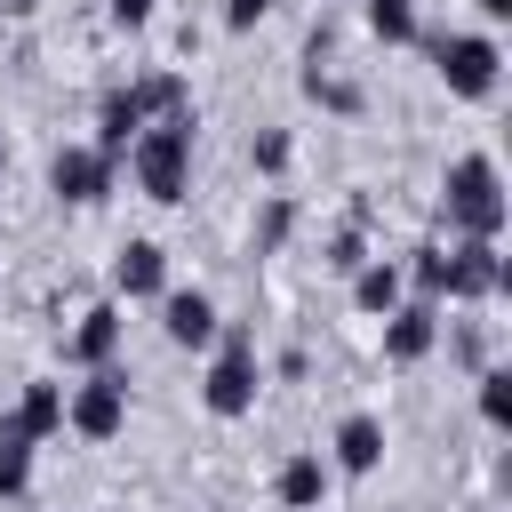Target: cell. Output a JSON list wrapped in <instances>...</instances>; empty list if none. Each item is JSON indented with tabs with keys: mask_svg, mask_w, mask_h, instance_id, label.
<instances>
[{
	"mask_svg": "<svg viewBox=\"0 0 512 512\" xmlns=\"http://www.w3.org/2000/svg\"><path fill=\"white\" fill-rule=\"evenodd\" d=\"M112 176H120V160H104L96 144H64V152L48 160V192H56L64 208H96V200L112 192Z\"/></svg>",
	"mask_w": 512,
	"mask_h": 512,
	"instance_id": "obj_7",
	"label": "cell"
},
{
	"mask_svg": "<svg viewBox=\"0 0 512 512\" xmlns=\"http://www.w3.org/2000/svg\"><path fill=\"white\" fill-rule=\"evenodd\" d=\"M496 288H512V264L496 240H448V280H440V304H488Z\"/></svg>",
	"mask_w": 512,
	"mask_h": 512,
	"instance_id": "obj_6",
	"label": "cell"
},
{
	"mask_svg": "<svg viewBox=\"0 0 512 512\" xmlns=\"http://www.w3.org/2000/svg\"><path fill=\"white\" fill-rule=\"evenodd\" d=\"M64 432H80V440H120L128 432V376L112 360L88 368L80 384H64Z\"/></svg>",
	"mask_w": 512,
	"mask_h": 512,
	"instance_id": "obj_5",
	"label": "cell"
},
{
	"mask_svg": "<svg viewBox=\"0 0 512 512\" xmlns=\"http://www.w3.org/2000/svg\"><path fill=\"white\" fill-rule=\"evenodd\" d=\"M0 184H8V136H0Z\"/></svg>",
	"mask_w": 512,
	"mask_h": 512,
	"instance_id": "obj_27",
	"label": "cell"
},
{
	"mask_svg": "<svg viewBox=\"0 0 512 512\" xmlns=\"http://www.w3.org/2000/svg\"><path fill=\"white\" fill-rule=\"evenodd\" d=\"M120 336H128V320H120V304L104 296V304H88V312L72 320L64 360H72V368H104V360H120Z\"/></svg>",
	"mask_w": 512,
	"mask_h": 512,
	"instance_id": "obj_11",
	"label": "cell"
},
{
	"mask_svg": "<svg viewBox=\"0 0 512 512\" xmlns=\"http://www.w3.org/2000/svg\"><path fill=\"white\" fill-rule=\"evenodd\" d=\"M152 304H160V328H168V344H184V352H208V344H216V328H224L208 288H176V280H168Z\"/></svg>",
	"mask_w": 512,
	"mask_h": 512,
	"instance_id": "obj_9",
	"label": "cell"
},
{
	"mask_svg": "<svg viewBox=\"0 0 512 512\" xmlns=\"http://www.w3.org/2000/svg\"><path fill=\"white\" fill-rule=\"evenodd\" d=\"M328 488H336V472H328V456H288L280 464V480H272V496H280V512H320L328 504Z\"/></svg>",
	"mask_w": 512,
	"mask_h": 512,
	"instance_id": "obj_13",
	"label": "cell"
},
{
	"mask_svg": "<svg viewBox=\"0 0 512 512\" xmlns=\"http://www.w3.org/2000/svg\"><path fill=\"white\" fill-rule=\"evenodd\" d=\"M360 264H368V240H360V232H336V240H328V272H344V280H352Z\"/></svg>",
	"mask_w": 512,
	"mask_h": 512,
	"instance_id": "obj_23",
	"label": "cell"
},
{
	"mask_svg": "<svg viewBox=\"0 0 512 512\" xmlns=\"http://www.w3.org/2000/svg\"><path fill=\"white\" fill-rule=\"evenodd\" d=\"M144 120H152V112L136 104V88H112V96L96 104V136H88V144H96L104 160H128V144H136V128H144Z\"/></svg>",
	"mask_w": 512,
	"mask_h": 512,
	"instance_id": "obj_14",
	"label": "cell"
},
{
	"mask_svg": "<svg viewBox=\"0 0 512 512\" xmlns=\"http://www.w3.org/2000/svg\"><path fill=\"white\" fill-rule=\"evenodd\" d=\"M504 216H512V200H504L496 152H456L448 176H440V224H448V240H496Z\"/></svg>",
	"mask_w": 512,
	"mask_h": 512,
	"instance_id": "obj_2",
	"label": "cell"
},
{
	"mask_svg": "<svg viewBox=\"0 0 512 512\" xmlns=\"http://www.w3.org/2000/svg\"><path fill=\"white\" fill-rule=\"evenodd\" d=\"M192 144H200L192 104H184V112L144 120V128H136V144H128V176H136V192H144V200H160V208H176V200L192 192Z\"/></svg>",
	"mask_w": 512,
	"mask_h": 512,
	"instance_id": "obj_1",
	"label": "cell"
},
{
	"mask_svg": "<svg viewBox=\"0 0 512 512\" xmlns=\"http://www.w3.org/2000/svg\"><path fill=\"white\" fill-rule=\"evenodd\" d=\"M480 512H488V504H480Z\"/></svg>",
	"mask_w": 512,
	"mask_h": 512,
	"instance_id": "obj_28",
	"label": "cell"
},
{
	"mask_svg": "<svg viewBox=\"0 0 512 512\" xmlns=\"http://www.w3.org/2000/svg\"><path fill=\"white\" fill-rule=\"evenodd\" d=\"M376 464H384V416H368V408L336 416V432H328V472H344V480H368Z\"/></svg>",
	"mask_w": 512,
	"mask_h": 512,
	"instance_id": "obj_10",
	"label": "cell"
},
{
	"mask_svg": "<svg viewBox=\"0 0 512 512\" xmlns=\"http://www.w3.org/2000/svg\"><path fill=\"white\" fill-rule=\"evenodd\" d=\"M400 280H408L416 296H432V304H440V280H448V248H440V240H416V248H408V264H400Z\"/></svg>",
	"mask_w": 512,
	"mask_h": 512,
	"instance_id": "obj_18",
	"label": "cell"
},
{
	"mask_svg": "<svg viewBox=\"0 0 512 512\" xmlns=\"http://www.w3.org/2000/svg\"><path fill=\"white\" fill-rule=\"evenodd\" d=\"M216 360H208V376H200V400H208V416H248L256 408V392H264V360H256V336L248 328H216V344H208Z\"/></svg>",
	"mask_w": 512,
	"mask_h": 512,
	"instance_id": "obj_4",
	"label": "cell"
},
{
	"mask_svg": "<svg viewBox=\"0 0 512 512\" xmlns=\"http://www.w3.org/2000/svg\"><path fill=\"white\" fill-rule=\"evenodd\" d=\"M368 32H376L384 48L416 40V32H424V24H416V0H368Z\"/></svg>",
	"mask_w": 512,
	"mask_h": 512,
	"instance_id": "obj_20",
	"label": "cell"
},
{
	"mask_svg": "<svg viewBox=\"0 0 512 512\" xmlns=\"http://www.w3.org/2000/svg\"><path fill=\"white\" fill-rule=\"evenodd\" d=\"M480 424L488 432H512V368H480Z\"/></svg>",
	"mask_w": 512,
	"mask_h": 512,
	"instance_id": "obj_19",
	"label": "cell"
},
{
	"mask_svg": "<svg viewBox=\"0 0 512 512\" xmlns=\"http://www.w3.org/2000/svg\"><path fill=\"white\" fill-rule=\"evenodd\" d=\"M288 224H296V200H288V192H272V200H264V216H256V256H272V248L288 240Z\"/></svg>",
	"mask_w": 512,
	"mask_h": 512,
	"instance_id": "obj_21",
	"label": "cell"
},
{
	"mask_svg": "<svg viewBox=\"0 0 512 512\" xmlns=\"http://www.w3.org/2000/svg\"><path fill=\"white\" fill-rule=\"evenodd\" d=\"M248 160H256V176H280V168H288V128H264V136L248 144Z\"/></svg>",
	"mask_w": 512,
	"mask_h": 512,
	"instance_id": "obj_22",
	"label": "cell"
},
{
	"mask_svg": "<svg viewBox=\"0 0 512 512\" xmlns=\"http://www.w3.org/2000/svg\"><path fill=\"white\" fill-rule=\"evenodd\" d=\"M160 288H168V248H160V240H120V256H112V296L152 304Z\"/></svg>",
	"mask_w": 512,
	"mask_h": 512,
	"instance_id": "obj_12",
	"label": "cell"
},
{
	"mask_svg": "<svg viewBox=\"0 0 512 512\" xmlns=\"http://www.w3.org/2000/svg\"><path fill=\"white\" fill-rule=\"evenodd\" d=\"M272 16V0H224V32H256Z\"/></svg>",
	"mask_w": 512,
	"mask_h": 512,
	"instance_id": "obj_24",
	"label": "cell"
},
{
	"mask_svg": "<svg viewBox=\"0 0 512 512\" xmlns=\"http://www.w3.org/2000/svg\"><path fill=\"white\" fill-rule=\"evenodd\" d=\"M472 8H480L488 24H504V16H512V0H472Z\"/></svg>",
	"mask_w": 512,
	"mask_h": 512,
	"instance_id": "obj_26",
	"label": "cell"
},
{
	"mask_svg": "<svg viewBox=\"0 0 512 512\" xmlns=\"http://www.w3.org/2000/svg\"><path fill=\"white\" fill-rule=\"evenodd\" d=\"M416 40L432 48V72H440L448 96H464V104H488V96H496L504 48H496L488 32H416Z\"/></svg>",
	"mask_w": 512,
	"mask_h": 512,
	"instance_id": "obj_3",
	"label": "cell"
},
{
	"mask_svg": "<svg viewBox=\"0 0 512 512\" xmlns=\"http://www.w3.org/2000/svg\"><path fill=\"white\" fill-rule=\"evenodd\" d=\"M8 424H16L24 440H56V432H64V384H56V376H32V384L16 392V408H8Z\"/></svg>",
	"mask_w": 512,
	"mask_h": 512,
	"instance_id": "obj_15",
	"label": "cell"
},
{
	"mask_svg": "<svg viewBox=\"0 0 512 512\" xmlns=\"http://www.w3.org/2000/svg\"><path fill=\"white\" fill-rule=\"evenodd\" d=\"M432 344H440V304L432 296H400L384 312V360L392 368H416V360H432Z\"/></svg>",
	"mask_w": 512,
	"mask_h": 512,
	"instance_id": "obj_8",
	"label": "cell"
},
{
	"mask_svg": "<svg viewBox=\"0 0 512 512\" xmlns=\"http://www.w3.org/2000/svg\"><path fill=\"white\" fill-rule=\"evenodd\" d=\"M152 8H160V0H104V16H112L120 32H136V24H152Z\"/></svg>",
	"mask_w": 512,
	"mask_h": 512,
	"instance_id": "obj_25",
	"label": "cell"
},
{
	"mask_svg": "<svg viewBox=\"0 0 512 512\" xmlns=\"http://www.w3.org/2000/svg\"><path fill=\"white\" fill-rule=\"evenodd\" d=\"M400 296H408V280H400V264H392V256H368V264L352 272V312L384 320V312H392Z\"/></svg>",
	"mask_w": 512,
	"mask_h": 512,
	"instance_id": "obj_16",
	"label": "cell"
},
{
	"mask_svg": "<svg viewBox=\"0 0 512 512\" xmlns=\"http://www.w3.org/2000/svg\"><path fill=\"white\" fill-rule=\"evenodd\" d=\"M32 448H40V440H24V432L0 416V496H24V488H32Z\"/></svg>",
	"mask_w": 512,
	"mask_h": 512,
	"instance_id": "obj_17",
	"label": "cell"
}]
</instances>
